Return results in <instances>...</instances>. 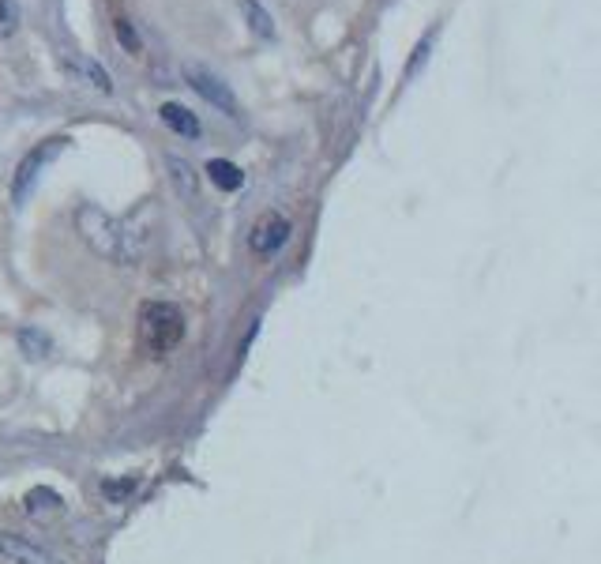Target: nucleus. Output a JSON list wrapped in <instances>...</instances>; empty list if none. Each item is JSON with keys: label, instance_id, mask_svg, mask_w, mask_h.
<instances>
[{"label": "nucleus", "instance_id": "nucleus-11", "mask_svg": "<svg viewBox=\"0 0 601 564\" xmlns=\"http://www.w3.org/2000/svg\"><path fill=\"white\" fill-rule=\"evenodd\" d=\"M113 34H117V42L124 46L128 57H139V53H143V42H139V34H136V27H132V19L128 16L113 19Z\"/></svg>", "mask_w": 601, "mask_h": 564}, {"label": "nucleus", "instance_id": "nucleus-10", "mask_svg": "<svg viewBox=\"0 0 601 564\" xmlns=\"http://www.w3.org/2000/svg\"><path fill=\"white\" fill-rule=\"evenodd\" d=\"M241 4V16H245L248 31L256 34V38H275V19H271V12L263 8L260 0H237Z\"/></svg>", "mask_w": 601, "mask_h": 564}, {"label": "nucleus", "instance_id": "nucleus-15", "mask_svg": "<svg viewBox=\"0 0 601 564\" xmlns=\"http://www.w3.org/2000/svg\"><path fill=\"white\" fill-rule=\"evenodd\" d=\"M79 72H83V79H91V83H94V87H98L102 94L113 91V83H109V72H106V68H102L98 61H83V68H79Z\"/></svg>", "mask_w": 601, "mask_h": 564}, {"label": "nucleus", "instance_id": "nucleus-7", "mask_svg": "<svg viewBox=\"0 0 601 564\" xmlns=\"http://www.w3.org/2000/svg\"><path fill=\"white\" fill-rule=\"evenodd\" d=\"M162 121H166V128H173L177 136H185V140H196L200 136V121H196V113L188 110V106H181V102H162Z\"/></svg>", "mask_w": 601, "mask_h": 564}, {"label": "nucleus", "instance_id": "nucleus-3", "mask_svg": "<svg viewBox=\"0 0 601 564\" xmlns=\"http://www.w3.org/2000/svg\"><path fill=\"white\" fill-rule=\"evenodd\" d=\"M68 143H72L68 136H53V140L38 143L31 155L19 162L16 177H12V200H16V204H27V196L34 192V185H38V177H42V170H46L53 158L61 155Z\"/></svg>", "mask_w": 601, "mask_h": 564}, {"label": "nucleus", "instance_id": "nucleus-2", "mask_svg": "<svg viewBox=\"0 0 601 564\" xmlns=\"http://www.w3.org/2000/svg\"><path fill=\"white\" fill-rule=\"evenodd\" d=\"M136 335H139V350L143 354H170L173 346L185 339V316L177 305L170 301H147L143 309H139V320H136Z\"/></svg>", "mask_w": 601, "mask_h": 564}, {"label": "nucleus", "instance_id": "nucleus-5", "mask_svg": "<svg viewBox=\"0 0 601 564\" xmlns=\"http://www.w3.org/2000/svg\"><path fill=\"white\" fill-rule=\"evenodd\" d=\"M290 241V222L286 215H278V211H263L256 226L248 230V249L256 252V256H275L282 245Z\"/></svg>", "mask_w": 601, "mask_h": 564}, {"label": "nucleus", "instance_id": "nucleus-14", "mask_svg": "<svg viewBox=\"0 0 601 564\" xmlns=\"http://www.w3.org/2000/svg\"><path fill=\"white\" fill-rule=\"evenodd\" d=\"M19 31V8L16 0H0V38H12Z\"/></svg>", "mask_w": 601, "mask_h": 564}, {"label": "nucleus", "instance_id": "nucleus-16", "mask_svg": "<svg viewBox=\"0 0 601 564\" xmlns=\"http://www.w3.org/2000/svg\"><path fill=\"white\" fill-rule=\"evenodd\" d=\"M106 497H128L132 493V482H106Z\"/></svg>", "mask_w": 601, "mask_h": 564}, {"label": "nucleus", "instance_id": "nucleus-6", "mask_svg": "<svg viewBox=\"0 0 601 564\" xmlns=\"http://www.w3.org/2000/svg\"><path fill=\"white\" fill-rule=\"evenodd\" d=\"M0 561L8 564H61L49 549H42L38 542L23 538V534L0 531Z\"/></svg>", "mask_w": 601, "mask_h": 564}, {"label": "nucleus", "instance_id": "nucleus-12", "mask_svg": "<svg viewBox=\"0 0 601 564\" xmlns=\"http://www.w3.org/2000/svg\"><path fill=\"white\" fill-rule=\"evenodd\" d=\"M19 346L27 350V358H46V354H49V339L38 328H23V331H19Z\"/></svg>", "mask_w": 601, "mask_h": 564}, {"label": "nucleus", "instance_id": "nucleus-1", "mask_svg": "<svg viewBox=\"0 0 601 564\" xmlns=\"http://www.w3.org/2000/svg\"><path fill=\"white\" fill-rule=\"evenodd\" d=\"M76 230L83 234V241H87L98 256H106L109 264H136L139 260V245L132 241V234L124 230V222L113 219L106 207L79 204Z\"/></svg>", "mask_w": 601, "mask_h": 564}, {"label": "nucleus", "instance_id": "nucleus-4", "mask_svg": "<svg viewBox=\"0 0 601 564\" xmlns=\"http://www.w3.org/2000/svg\"><path fill=\"white\" fill-rule=\"evenodd\" d=\"M188 83H192V91L200 94L203 102H211L215 110H222L226 117H237V98H233L230 83H222V79L211 72V68H200V64H188L185 68Z\"/></svg>", "mask_w": 601, "mask_h": 564}, {"label": "nucleus", "instance_id": "nucleus-13", "mask_svg": "<svg viewBox=\"0 0 601 564\" xmlns=\"http://www.w3.org/2000/svg\"><path fill=\"white\" fill-rule=\"evenodd\" d=\"M436 31L440 27H432L421 42H417V49H414V57H410V64H406V79L410 76H417V68H425V61H429V49H432V42H436Z\"/></svg>", "mask_w": 601, "mask_h": 564}, {"label": "nucleus", "instance_id": "nucleus-8", "mask_svg": "<svg viewBox=\"0 0 601 564\" xmlns=\"http://www.w3.org/2000/svg\"><path fill=\"white\" fill-rule=\"evenodd\" d=\"M166 170H170V181L177 185V192L185 196V200H196V192H200V177L192 170V162L181 155H166Z\"/></svg>", "mask_w": 601, "mask_h": 564}, {"label": "nucleus", "instance_id": "nucleus-9", "mask_svg": "<svg viewBox=\"0 0 601 564\" xmlns=\"http://www.w3.org/2000/svg\"><path fill=\"white\" fill-rule=\"evenodd\" d=\"M207 177H211V185L222 188V192H237V188L245 185V173L237 170L230 158H211V162H207Z\"/></svg>", "mask_w": 601, "mask_h": 564}]
</instances>
